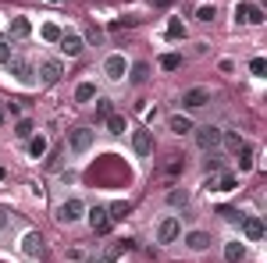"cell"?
Returning a JSON list of instances; mask_svg holds the SVG:
<instances>
[{
    "label": "cell",
    "instance_id": "6da1fadb",
    "mask_svg": "<svg viewBox=\"0 0 267 263\" xmlns=\"http://www.w3.org/2000/svg\"><path fill=\"white\" fill-rule=\"evenodd\" d=\"M196 132V142H200V149H217L221 146V139H224V132L217 128V125H200V128H193Z\"/></svg>",
    "mask_w": 267,
    "mask_h": 263
},
{
    "label": "cell",
    "instance_id": "7a4b0ae2",
    "mask_svg": "<svg viewBox=\"0 0 267 263\" xmlns=\"http://www.w3.org/2000/svg\"><path fill=\"white\" fill-rule=\"evenodd\" d=\"M93 139H96L93 128H75V132H68V149L71 153H86L93 146Z\"/></svg>",
    "mask_w": 267,
    "mask_h": 263
},
{
    "label": "cell",
    "instance_id": "3957f363",
    "mask_svg": "<svg viewBox=\"0 0 267 263\" xmlns=\"http://www.w3.org/2000/svg\"><path fill=\"white\" fill-rule=\"evenodd\" d=\"M207 103H210V89H203V85L182 93V107H186V111H200V107H207Z\"/></svg>",
    "mask_w": 267,
    "mask_h": 263
},
{
    "label": "cell",
    "instance_id": "277c9868",
    "mask_svg": "<svg viewBox=\"0 0 267 263\" xmlns=\"http://www.w3.org/2000/svg\"><path fill=\"white\" fill-rule=\"evenodd\" d=\"M22 249H25V256H32V260H43V256H47V242H43L39 231H29V235L22 238Z\"/></svg>",
    "mask_w": 267,
    "mask_h": 263
},
{
    "label": "cell",
    "instance_id": "5b68a950",
    "mask_svg": "<svg viewBox=\"0 0 267 263\" xmlns=\"http://www.w3.org/2000/svg\"><path fill=\"white\" fill-rule=\"evenodd\" d=\"M111 224H114V221H111L107 206H93V210H89V228H93L96 235H107V231H111Z\"/></svg>",
    "mask_w": 267,
    "mask_h": 263
},
{
    "label": "cell",
    "instance_id": "8992f818",
    "mask_svg": "<svg viewBox=\"0 0 267 263\" xmlns=\"http://www.w3.org/2000/svg\"><path fill=\"white\" fill-rule=\"evenodd\" d=\"M82 213H86L82 199H68V203H61V210H57V221H61V224H75Z\"/></svg>",
    "mask_w": 267,
    "mask_h": 263
},
{
    "label": "cell",
    "instance_id": "52a82bcc",
    "mask_svg": "<svg viewBox=\"0 0 267 263\" xmlns=\"http://www.w3.org/2000/svg\"><path fill=\"white\" fill-rule=\"evenodd\" d=\"M125 71H129V64H125V57H121V54H111V57L104 61V75H107L111 82H121V78H125Z\"/></svg>",
    "mask_w": 267,
    "mask_h": 263
},
{
    "label": "cell",
    "instance_id": "ba28073f",
    "mask_svg": "<svg viewBox=\"0 0 267 263\" xmlns=\"http://www.w3.org/2000/svg\"><path fill=\"white\" fill-rule=\"evenodd\" d=\"M57 43H61V54H68V57H78V54H82V47H86V39H82L78 32H65Z\"/></svg>",
    "mask_w": 267,
    "mask_h": 263
},
{
    "label": "cell",
    "instance_id": "9c48e42d",
    "mask_svg": "<svg viewBox=\"0 0 267 263\" xmlns=\"http://www.w3.org/2000/svg\"><path fill=\"white\" fill-rule=\"evenodd\" d=\"M235 18L246 21V25H260V21H264V11H260L257 4H239V7H235Z\"/></svg>",
    "mask_w": 267,
    "mask_h": 263
},
{
    "label": "cell",
    "instance_id": "30bf717a",
    "mask_svg": "<svg viewBox=\"0 0 267 263\" xmlns=\"http://www.w3.org/2000/svg\"><path fill=\"white\" fill-rule=\"evenodd\" d=\"M132 149L139 157H150V153H153V132H146V128L132 132Z\"/></svg>",
    "mask_w": 267,
    "mask_h": 263
},
{
    "label": "cell",
    "instance_id": "8fae6325",
    "mask_svg": "<svg viewBox=\"0 0 267 263\" xmlns=\"http://www.w3.org/2000/svg\"><path fill=\"white\" fill-rule=\"evenodd\" d=\"M61 75H65V68H61V61H39V78H43L47 85L61 82Z\"/></svg>",
    "mask_w": 267,
    "mask_h": 263
},
{
    "label": "cell",
    "instance_id": "7c38bea8",
    "mask_svg": "<svg viewBox=\"0 0 267 263\" xmlns=\"http://www.w3.org/2000/svg\"><path fill=\"white\" fill-rule=\"evenodd\" d=\"M178 231H182V224H178V217H168V221L160 224V231H157V238H160V246H171V242L178 238Z\"/></svg>",
    "mask_w": 267,
    "mask_h": 263
},
{
    "label": "cell",
    "instance_id": "4fadbf2b",
    "mask_svg": "<svg viewBox=\"0 0 267 263\" xmlns=\"http://www.w3.org/2000/svg\"><path fill=\"white\" fill-rule=\"evenodd\" d=\"M7 68H11V75H14L18 82H25V85L36 78V68L29 64V61H18V57H11V64H7Z\"/></svg>",
    "mask_w": 267,
    "mask_h": 263
},
{
    "label": "cell",
    "instance_id": "5bb4252c",
    "mask_svg": "<svg viewBox=\"0 0 267 263\" xmlns=\"http://www.w3.org/2000/svg\"><path fill=\"white\" fill-rule=\"evenodd\" d=\"M242 231H246L250 242H260L264 238V221L260 217H242Z\"/></svg>",
    "mask_w": 267,
    "mask_h": 263
},
{
    "label": "cell",
    "instance_id": "9a60e30c",
    "mask_svg": "<svg viewBox=\"0 0 267 263\" xmlns=\"http://www.w3.org/2000/svg\"><path fill=\"white\" fill-rule=\"evenodd\" d=\"M29 32H32V21L29 18H11V25H7V36L11 39H25Z\"/></svg>",
    "mask_w": 267,
    "mask_h": 263
},
{
    "label": "cell",
    "instance_id": "2e32d148",
    "mask_svg": "<svg viewBox=\"0 0 267 263\" xmlns=\"http://www.w3.org/2000/svg\"><path fill=\"white\" fill-rule=\"evenodd\" d=\"M242 256H246V246L242 242H224V260L228 263H242Z\"/></svg>",
    "mask_w": 267,
    "mask_h": 263
},
{
    "label": "cell",
    "instance_id": "e0dca14e",
    "mask_svg": "<svg viewBox=\"0 0 267 263\" xmlns=\"http://www.w3.org/2000/svg\"><path fill=\"white\" fill-rule=\"evenodd\" d=\"M186 246L200 253V249H207V246H210V235H207V231H189V235H186Z\"/></svg>",
    "mask_w": 267,
    "mask_h": 263
},
{
    "label": "cell",
    "instance_id": "ac0fdd59",
    "mask_svg": "<svg viewBox=\"0 0 267 263\" xmlns=\"http://www.w3.org/2000/svg\"><path fill=\"white\" fill-rule=\"evenodd\" d=\"M168 125H171V132H175V135H186V132H193V121H189L186 114H171V121H168Z\"/></svg>",
    "mask_w": 267,
    "mask_h": 263
},
{
    "label": "cell",
    "instance_id": "d6986e66",
    "mask_svg": "<svg viewBox=\"0 0 267 263\" xmlns=\"http://www.w3.org/2000/svg\"><path fill=\"white\" fill-rule=\"evenodd\" d=\"M93 96H96V85H93V82H78V85H75V100H78V103H89Z\"/></svg>",
    "mask_w": 267,
    "mask_h": 263
},
{
    "label": "cell",
    "instance_id": "ffe728a7",
    "mask_svg": "<svg viewBox=\"0 0 267 263\" xmlns=\"http://www.w3.org/2000/svg\"><path fill=\"white\" fill-rule=\"evenodd\" d=\"M129 78H132L135 85H142V82L150 78V64H146V61H135V64H132V75H129Z\"/></svg>",
    "mask_w": 267,
    "mask_h": 263
},
{
    "label": "cell",
    "instance_id": "44dd1931",
    "mask_svg": "<svg viewBox=\"0 0 267 263\" xmlns=\"http://www.w3.org/2000/svg\"><path fill=\"white\" fill-rule=\"evenodd\" d=\"M29 153L39 160V157H47V135H36L32 142H29Z\"/></svg>",
    "mask_w": 267,
    "mask_h": 263
},
{
    "label": "cell",
    "instance_id": "7402d4cb",
    "mask_svg": "<svg viewBox=\"0 0 267 263\" xmlns=\"http://www.w3.org/2000/svg\"><path fill=\"white\" fill-rule=\"evenodd\" d=\"M253 167V146H239V171Z\"/></svg>",
    "mask_w": 267,
    "mask_h": 263
},
{
    "label": "cell",
    "instance_id": "603a6c76",
    "mask_svg": "<svg viewBox=\"0 0 267 263\" xmlns=\"http://www.w3.org/2000/svg\"><path fill=\"white\" fill-rule=\"evenodd\" d=\"M104 121H107V132H111V135H125V118L111 114V118H104Z\"/></svg>",
    "mask_w": 267,
    "mask_h": 263
},
{
    "label": "cell",
    "instance_id": "cb8c5ba5",
    "mask_svg": "<svg viewBox=\"0 0 267 263\" xmlns=\"http://www.w3.org/2000/svg\"><path fill=\"white\" fill-rule=\"evenodd\" d=\"M168 36H171V39H186V25H182L178 18H171V21H168Z\"/></svg>",
    "mask_w": 267,
    "mask_h": 263
},
{
    "label": "cell",
    "instance_id": "d4e9b609",
    "mask_svg": "<svg viewBox=\"0 0 267 263\" xmlns=\"http://www.w3.org/2000/svg\"><path fill=\"white\" fill-rule=\"evenodd\" d=\"M214 189H221V192H232V189H235V174H221V178H214Z\"/></svg>",
    "mask_w": 267,
    "mask_h": 263
},
{
    "label": "cell",
    "instance_id": "484cf974",
    "mask_svg": "<svg viewBox=\"0 0 267 263\" xmlns=\"http://www.w3.org/2000/svg\"><path fill=\"white\" fill-rule=\"evenodd\" d=\"M14 135H18V139H32V121H29V118H22V121L14 125Z\"/></svg>",
    "mask_w": 267,
    "mask_h": 263
},
{
    "label": "cell",
    "instance_id": "4316f807",
    "mask_svg": "<svg viewBox=\"0 0 267 263\" xmlns=\"http://www.w3.org/2000/svg\"><path fill=\"white\" fill-rule=\"evenodd\" d=\"M160 68H168V71H178V68H182V57H178V54H164V57H160Z\"/></svg>",
    "mask_w": 267,
    "mask_h": 263
},
{
    "label": "cell",
    "instance_id": "83f0119b",
    "mask_svg": "<svg viewBox=\"0 0 267 263\" xmlns=\"http://www.w3.org/2000/svg\"><path fill=\"white\" fill-rule=\"evenodd\" d=\"M61 36H65V32H61V29H57L54 21H47V25H43V39H50V43H57Z\"/></svg>",
    "mask_w": 267,
    "mask_h": 263
},
{
    "label": "cell",
    "instance_id": "f1b7e54d",
    "mask_svg": "<svg viewBox=\"0 0 267 263\" xmlns=\"http://www.w3.org/2000/svg\"><path fill=\"white\" fill-rule=\"evenodd\" d=\"M107 213H111V221H121V217L129 213V203H111V206H107Z\"/></svg>",
    "mask_w": 267,
    "mask_h": 263
},
{
    "label": "cell",
    "instance_id": "f546056e",
    "mask_svg": "<svg viewBox=\"0 0 267 263\" xmlns=\"http://www.w3.org/2000/svg\"><path fill=\"white\" fill-rule=\"evenodd\" d=\"M217 213H221L224 221H232V224H242V217H246V213H239V210H228V206H221Z\"/></svg>",
    "mask_w": 267,
    "mask_h": 263
},
{
    "label": "cell",
    "instance_id": "4dcf8cb0",
    "mask_svg": "<svg viewBox=\"0 0 267 263\" xmlns=\"http://www.w3.org/2000/svg\"><path fill=\"white\" fill-rule=\"evenodd\" d=\"M96 118H111V100H107V96L96 100Z\"/></svg>",
    "mask_w": 267,
    "mask_h": 263
},
{
    "label": "cell",
    "instance_id": "1f68e13d",
    "mask_svg": "<svg viewBox=\"0 0 267 263\" xmlns=\"http://www.w3.org/2000/svg\"><path fill=\"white\" fill-rule=\"evenodd\" d=\"M168 203H171V206H186V203H189V192H186V189H182V192H171Z\"/></svg>",
    "mask_w": 267,
    "mask_h": 263
},
{
    "label": "cell",
    "instance_id": "d6a6232c",
    "mask_svg": "<svg viewBox=\"0 0 267 263\" xmlns=\"http://www.w3.org/2000/svg\"><path fill=\"white\" fill-rule=\"evenodd\" d=\"M250 71H253V75H264V71H267V61H264V57H253V61H250Z\"/></svg>",
    "mask_w": 267,
    "mask_h": 263
},
{
    "label": "cell",
    "instance_id": "836d02e7",
    "mask_svg": "<svg viewBox=\"0 0 267 263\" xmlns=\"http://www.w3.org/2000/svg\"><path fill=\"white\" fill-rule=\"evenodd\" d=\"M224 167V157H207V171H221Z\"/></svg>",
    "mask_w": 267,
    "mask_h": 263
},
{
    "label": "cell",
    "instance_id": "e575fe53",
    "mask_svg": "<svg viewBox=\"0 0 267 263\" xmlns=\"http://www.w3.org/2000/svg\"><path fill=\"white\" fill-rule=\"evenodd\" d=\"M196 18H200V21H214V18H217V11H214V7H200V14H196Z\"/></svg>",
    "mask_w": 267,
    "mask_h": 263
},
{
    "label": "cell",
    "instance_id": "d590c367",
    "mask_svg": "<svg viewBox=\"0 0 267 263\" xmlns=\"http://www.w3.org/2000/svg\"><path fill=\"white\" fill-rule=\"evenodd\" d=\"M0 64H11V47L0 43Z\"/></svg>",
    "mask_w": 267,
    "mask_h": 263
},
{
    "label": "cell",
    "instance_id": "8d00e7d4",
    "mask_svg": "<svg viewBox=\"0 0 267 263\" xmlns=\"http://www.w3.org/2000/svg\"><path fill=\"white\" fill-rule=\"evenodd\" d=\"M47 167H50V171H57V167H61V153H50V160H47Z\"/></svg>",
    "mask_w": 267,
    "mask_h": 263
},
{
    "label": "cell",
    "instance_id": "74e56055",
    "mask_svg": "<svg viewBox=\"0 0 267 263\" xmlns=\"http://www.w3.org/2000/svg\"><path fill=\"white\" fill-rule=\"evenodd\" d=\"M7 224H11V217H7V210H0V231H4Z\"/></svg>",
    "mask_w": 267,
    "mask_h": 263
},
{
    "label": "cell",
    "instance_id": "f35d334b",
    "mask_svg": "<svg viewBox=\"0 0 267 263\" xmlns=\"http://www.w3.org/2000/svg\"><path fill=\"white\" fill-rule=\"evenodd\" d=\"M0 39H4V32H0Z\"/></svg>",
    "mask_w": 267,
    "mask_h": 263
}]
</instances>
